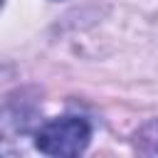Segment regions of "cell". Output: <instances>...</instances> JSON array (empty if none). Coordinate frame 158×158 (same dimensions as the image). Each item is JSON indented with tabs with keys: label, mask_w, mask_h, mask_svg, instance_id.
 Masks as SVG:
<instances>
[{
	"label": "cell",
	"mask_w": 158,
	"mask_h": 158,
	"mask_svg": "<svg viewBox=\"0 0 158 158\" xmlns=\"http://www.w3.org/2000/svg\"><path fill=\"white\" fill-rule=\"evenodd\" d=\"M136 148H138L141 153L158 156V121L146 123V126L136 133Z\"/></svg>",
	"instance_id": "7a4b0ae2"
},
{
	"label": "cell",
	"mask_w": 158,
	"mask_h": 158,
	"mask_svg": "<svg viewBox=\"0 0 158 158\" xmlns=\"http://www.w3.org/2000/svg\"><path fill=\"white\" fill-rule=\"evenodd\" d=\"M0 7H2V0H0Z\"/></svg>",
	"instance_id": "3957f363"
},
{
	"label": "cell",
	"mask_w": 158,
	"mask_h": 158,
	"mask_svg": "<svg viewBox=\"0 0 158 158\" xmlns=\"http://www.w3.org/2000/svg\"><path fill=\"white\" fill-rule=\"evenodd\" d=\"M91 138V126L81 116H59L40 126L35 146L44 156H79Z\"/></svg>",
	"instance_id": "6da1fadb"
}]
</instances>
